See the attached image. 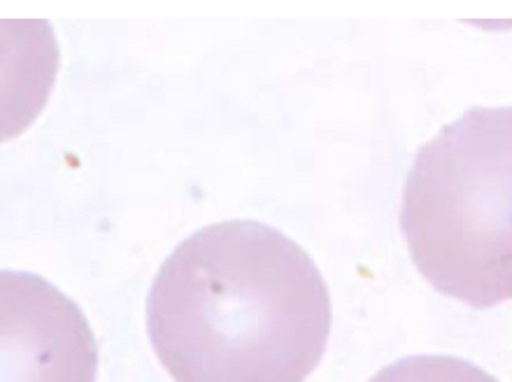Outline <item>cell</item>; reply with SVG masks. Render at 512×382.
Masks as SVG:
<instances>
[{
  "instance_id": "277c9868",
  "label": "cell",
  "mask_w": 512,
  "mask_h": 382,
  "mask_svg": "<svg viewBox=\"0 0 512 382\" xmlns=\"http://www.w3.org/2000/svg\"><path fill=\"white\" fill-rule=\"evenodd\" d=\"M371 382H499L457 357H408L382 369Z\"/></svg>"
},
{
  "instance_id": "7a4b0ae2",
  "label": "cell",
  "mask_w": 512,
  "mask_h": 382,
  "mask_svg": "<svg viewBox=\"0 0 512 382\" xmlns=\"http://www.w3.org/2000/svg\"><path fill=\"white\" fill-rule=\"evenodd\" d=\"M401 231L440 294L473 308L512 301V105L468 110L417 152Z\"/></svg>"
},
{
  "instance_id": "3957f363",
  "label": "cell",
  "mask_w": 512,
  "mask_h": 382,
  "mask_svg": "<svg viewBox=\"0 0 512 382\" xmlns=\"http://www.w3.org/2000/svg\"><path fill=\"white\" fill-rule=\"evenodd\" d=\"M3 382H96L98 343L82 310L33 273H0Z\"/></svg>"
},
{
  "instance_id": "6da1fadb",
  "label": "cell",
  "mask_w": 512,
  "mask_h": 382,
  "mask_svg": "<svg viewBox=\"0 0 512 382\" xmlns=\"http://www.w3.org/2000/svg\"><path fill=\"white\" fill-rule=\"evenodd\" d=\"M147 331L175 382H305L329 343V289L289 236L219 222L163 261Z\"/></svg>"
}]
</instances>
